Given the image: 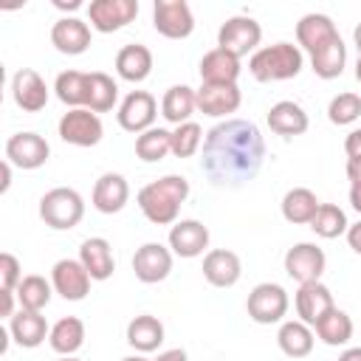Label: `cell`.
<instances>
[{"instance_id":"6da1fadb","label":"cell","mask_w":361,"mask_h":361,"mask_svg":"<svg viewBox=\"0 0 361 361\" xmlns=\"http://www.w3.org/2000/svg\"><path fill=\"white\" fill-rule=\"evenodd\" d=\"M265 161V138L254 121L226 118L203 138L200 169L214 186H243L254 180Z\"/></svg>"},{"instance_id":"7a4b0ae2","label":"cell","mask_w":361,"mask_h":361,"mask_svg":"<svg viewBox=\"0 0 361 361\" xmlns=\"http://www.w3.org/2000/svg\"><path fill=\"white\" fill-rule=\"evenodd\" d=\"M189 197V180L183 175H164L138 192V209L155 226L178 223V212Z\"/></svg>"},{"instance_id":"3957f363","label":"cell","mask_w":361,"mask_h":361,"mask_svg":"<svg viewBox=\"0 0 361 361\" xmlns=\"http://www.w3.org/2000/svg\"><path fill=\"white\" fill-rule=\"evenodd\" d=\"M302 51L299 45H290V42H274V45H265V48H257L248 59V71L257 82H285V79H293L299 76L302 71Z\"/></svg>"},{"instance_id":"277c9868","label":"cell","mask_w":361,"mask_h":361,"mask_svg":"<svg viewBox=\"0 0 361 361\" xmlns=\"http://www.w3.org/2000/svg\"><path fill=\"white\" fill-rule=\"evenodd\" d=\"M39 217L45 226H51L56 231H68V228L79 226V220L85 217V200L76 189L56 186L39 197Z\"/></svg>"},{"instance_id":"5b68a950","label":"cell","mask_w":361,"mask_h":361,"mask_svg":"<svg viewBox=\"0 0 361 361\" xmlns=\"http://www.w3.org/2000/svg\"><path fill=\"white\" fill-rule=\"evenodd\" d=\"M259 39H262V28H259V23L254 17H231L217 31V48L228 51L237 59H243L251 51H257Z\"/></svg>"},{"instance_id":"8992f818","label":"cell","mask_w":361,"mask_h":361,"mask_svg":"<svg viewBox=\"0 0 361 361\" xmlns=\"http://www.w3.org/2000/svg\"><path fill=\"white\" fill-rule=\"evenodd\" d=\"M245 310L257 324H276L282 322V316L288 313V293L282 285L276 282H259L248 299H245Z\"/></svg>"},{"instance_id":"52a82bcc","label":"cell","mask_w":361,"mask_h":361,"mask_svg":"<svg viewBox=\"0 0 361 361\" xmlns=\"http://www.w3.org/2000/svg\"><path fill=\"white\" fill-rule=\"evenodd\" d=\"M152 25L166 39H186L195 31V17L186 0H155Z\"/></svg>"},{"instance_id":"ba28073f","label":"cell","mask_w":361,"mask_h":361,"mask_svg":"<svg viewBox=\"0 0 361 361\" xmlns=\"http://www.w3.org/2000/svg\"><path fill=\"white\" fill-rule=\"evenodd\" d=\"M102 118L87 110V107H76V110H68L62 118H59V138L65 144H73V147H96L102 141Z\"/></svg>"},{"instance_id":"9c48e42d","label":"cell","mask_w":361,"mask_h":361,"mask_svg":"<svg viewBox=\"0 0 361 361\" xmlns=\"http://www.w3.org/2000/svg\"><path fill=\"white\" fill-rule=\"evenodd\" d=\"M324 265H327V257L316 243H296L285 254V274L299 285L319 282L324 274Z\"/></svg>"},{"instance_id":"30bf717a","label":"cell","mask_w":361,"mask_h":361,"mask_svg":"<svg viewBox=\"0 0 361 361\" xmlns=\"http://www.w3.org/2000/svg\"><path fill=\"white\" fill-rule=\"evenodd\" d=\"M155 113H158L155 96L147 93V90H133V93L124 96V102H121V107H118L116 116H118V127H121V130L141 135V133L152 130Z\"/></svg>"},{"instance_id":"8fae6325","label":"cell","mask_w":361,"mask_h":361,"mask_svg":"<svg viewBox=\"0 0 361 361\" xmlns=\"http://www.w3.org/2000/svg\"><path fill=\"white\" fill-rule=\"evenodd\" d=\"M138 14V0H93L87 6L90 25L102 34H113L133 23Z\"/></svg>"},{"instance_id":"7c38bea8","label":"cell","mask_w":361,"mask_h":361,"mask_svg":"<svg viewBox=\"0 0 361 361\" xmlns=\"http://www.w3.org/2000/svg\"><path fill=\"white\" fill-rule=\"evenodd\" d=\"M51 155V147L37 133H14L6 141V161L20 169H39Z\"/></svg>"},{"instance_id":"4fadbf2b","label":"cell","mask_w":361,"mask_h":361,"mask_svg":"<svg viewBox=\"0 0 361 361\" xmlns=\"http://www.w3.org/2000/svg\"><path fill=\"white\" fill-rule=\"evenodd\" d=\"M51 285L62 299L79 302L90 293V274L79 259H59L51 268Z\"/></svg>"},{"instance_id":"5bb4252c","label":"cell","mask_w":361,"mask_h":361,"mask_svg":"<svg viewBox=\"0 0 361 361\" xmlns=\"http://www.w3.org/2000/svg\"><path fill=\"white\" fill-rule=\"evenodd\" d=\"M133 271L144 285L164 282L172 271V251L164 248L161 243H144L133 257Z\"/></svg>"},{"instance_id":"9a60e30c","label":"cell","mask_w":361,"mask_h":361,"mask_svg":"<svg viewBox=\"0 0 361 361\" xmlns=\"http://www.w3.org/2000/svg\"><path fill=\"white\" fill-rule=\"evenodd\" d=\"M11 96H14V104L20 110L37 113V110H42L48 104V85L37 71L23 68L11 79Z\"/></svg>"},{"instance_id":"2e32d148","label":"cell","mask_w":361,"mask_h":361,"mask_svg":"<svg viewBox=\"0 0 361 361\" xmlns=\"http://www.w3.org/2000/svg\"><path fill=\"white\" fill-rule=\"evenodd\" d=\"M293 302H296L299 322L313 324V327H316V322H319L322 316H327V313L336 307V305H333V293H330V288L322 285V282H305V285H299Z\"/></svg>"},{"instance_id":"e0dca14e","label":"cell","mask_w":361,"mask_h":361,"mask_svg":"<svg viewBox=\"0 0 361 361\" xmlns=\"http://www.w3.org/2000/svg\"><path fill=\"white\" fill-rule=\"evenodd\" d=\"M206 245H209V228L200 220H178V223H172V228H169L172 254L183 257V259H192V257H200Z\"/></svg>"},{"instance_id":"ac0fdd59","label":"cell","mask_w":361,"mask_h":361,"mask_svg":"<svg viewBox=\"0 0 361 361\" xmlns=\"http://www.w3.org/2000/svg\"><path fill=\"white\" fill-rule=\"evenodd\" d=\"M51 42L59 54H68V56L85 54L90 45V28L79 17H62L51 28Z\"/></svg>"},{"instance_id":"d6986e66","label":"cell","mask_w":361,"mask_h":361,"mask_svg":"<svg viewBox=\"0 0 361 361\" xmlns=\"http://www.w3.org/2000/svg\"><path fill=\"white\" fill-rule=\"evenodd\" d=\"M197 96V110L203 116H228L240 107L243 96L237 85H200V90H195Z\"/></svg>"},{"instance_id":"ffe728a7","label":"cell","mask_w":361,"mask_h":361,"mask_svg":"<svg viewBox=\"0 0 361 361\" xmlns=\"http://www.w3.org/2000/svg\"><path fill=\"white\" fill-rule=\"evenodd\" d=\"M127 197H130L127 178L118 175V172H104V175L96 180V186H93V197H90V200H93L96 212H102V214H116V212L124 209Z\"/></svg>"},{"instance_id":"44dd1931","label":"cell","mask_w":361,"mask_h":361,"mask_svg":"<svg viewBox=\"0 0 361 361\" xmlns=\"http://www.w3.org/2000/svg\"><path fill=\"white\" fill-rule=\"evenodd\" d=\"M243 268H240V257L228 248H214L203 257V276L209 285L214 288H231L237 285Z\"/></svg>"},{"instance_id":"7402d4cb","label":"cell","mask_w":361,"mask_h":361,"mask_svg":"<svg viewBox=\"0 0 361 361\" xmlns=\"http://www.w3.org/2000/svg\"><path fill=\"white\" fill-rule=\"evenodd\" d=\"M79 262L87 268L90 279L96 282H104L113 276L116 271V259H113V248L104 237H87L79 248Z\"/></svg>"},{"instance_id":"603a6c76","label":"cell","mask_w":361,"mask_h":361,"mask_svg":"<svg viewBox=\"0 0 361 361\" xmlns=\"http://www.w3.org/2000/svg\"><path fill=\"white\" fill-rule=\"evenodd\" d=\"M240 76V59L231 56L223 48H212L200 59V79L203 85H237Z\"/></svg>"},{"instance_id":"cb8c5ba5","label":"cell","mask_w":361,"mask_h":361,"mask_svg":"<svg viewBox=\"0 0 361 361\" xmlns=\"http://www.w3.org/2000/svg\"><path fill=\"white\" fill-rule=\"evenodd\" d=\"M8 333H11V338H14L20 347H28V350H31V347H39V344L45 341V336H51L45 316L37 313V310H23V307H20V313L11 316Z\"/></svg>"},{"instance_id":"d4e9b609","label":"cell","mask_w":361,"mask_h":361,"mask_svg":"<svg viewBox=\"0 0 361 361\" xmlns=\"http://www.w3.org/2000/svg\"><path fill=\"white\" fill-rule=\"evenodd\" d=\"M333 37H338L333 20L327 14H305L299 23H296V42L307 51V54H316L322 45H327Z\"/></svg>"},{"instance_id":"484cf974","label":"cell","mask_w":361,"mask_h":361,"mask_svg":"<svg viewBox=\"0 0 361 361\" xmlns=\"http://www.w3.org/2000/svg\"><path fill=\"white\" fill-rule=\"evenodd\" d=\"M116 71L127 82H144L152 73V51L147 45L130 42L116 54Z\"/></svg>"},{"instance_id":"4316f807","label":"cell","mask_w":361,"mask_h":361,"mask_svg":"<svg viewBox=\"0 0 361 361\" xmlns=\"http://www.w3.org/2000/svg\"><path fill=\"white\" fill-rule=\"evenodd\" d=\"M195 107H197V96L189 85H172L161 99V116L175 127L186 124L189 116L195 113Z\"/></svg>"},{"instance_id":"83f0119b","label":"cell","mask_w":361,"mask_h":361,"mask_svg":"<svg viewBox=\"0 0 361 361\" xmlns=\"http://www.w3.org/2000/svg\"><path fill=\"white\" fill-rule=\"evenodd\" d=\"M268 127L276 133V135H302L307 130V113L296 104V102H276L271 110H268Z\"/></svg>"},{"instance_id":"f1b7e54d","label":"cell","mask_w":361,"mask_h":361,"mask_svg":"<svg viewBox=\"0 0 361 361\" xmlns=\"http://www.w3.org/2000/svg\"><path fill=\"white\" fill-rule=\"evenodd\" d=\"M319 197L310 192V189H305V186H293V189H288L285 192V197H282V217L288 220V223H296V226H310V220L316 217V212H319Z\"/></svg>"},{"instance_id":"f546056e","label":"cell","mask_w":361,"mask_h":361,"mask_svg":"<svg viewBox=\"0 0 361 361\" xmlns=\"http://www.w3.org/2000/svg\"><path fill=\"white\" fill-rule=\"evenodd\" d=\"M127 344L135 347L138 353H152L164 344V324L149 316V313H141L135 316L130 324H127Z\"/></svg>"},{"instance_id":"4dcf8cb0","label":"cell","mask_w":361,"mask_h":361,"mask_svg":"<svg viewBox=\"0 0 361 361\" xmlns=\"http://www.w3.org/2000/svg\"><path fill=\"white\" fill-rule=\"evenodd\" d=\"M347 62V45L341 37H333L327 45H322L316 54H310V68L319 79H336L341 76Z\"/></svg>"},{"instance_id":"1f68e13d","label":"cell","mask_w":361,"mask_h":361,"mask_svg":"<svg viewBox=\"0 0 361 361\" xmlns=\"http://www.w3.org/2000/svg\"><path fill=\"white\" fill-rule=\"evenodd\" d=\"M48 344H51V350L59 353V355H73V353L85 344V324H82V319H76V316L59 319V322L51 327Z\"/></svg>"},{"instance_id":"d6a6232c","label":"cell","mask_w":361,"mask_h":361,"mask_svg":"<svg viewBox=\"0 0 361 361\" xmlns=\"http://www.w3.org/2000/svg\"><path fill=\"white\" fill-rule=\"evenodd\" d=\"M87 79L90 73H82V71H62L54 82V90H56V99L62 104H68L71 110L76 107H87Z\"/></svg>"},{"instance_id":"836d02e7","label":"cell","mask_w":361,"mask_h":361,"mask_svg":"<svg viewBox=\"0 0 361 361\" xmlns=\"http://www.w3.org/2000/svg\"><path fill=\"white\" fill-rule=\"evenodd\" d=\"M276 341L288 358H305L313 350V333L305 322H285L276 333Z\"/></svg>"},{"instance_id":"e575fe53","label":"cell","mask_w":361,"mask_h":361,"mask_svg":"<svg viewBox=\"0 0 361 361\" xmlns=\"http://www.w3.org/2000/svg\"><path fill=\"white\" fill-rule=\"evenodd\" d=\"M17 302H20V307L23 310H42V307H48V302H51V293H54V285L45 279V276H39V274H28V276H23L20 279V285H17Z\"/></svg>"},{"instance_id":"d590c367","label":"cell","mask_w":361,"mask_h":361,"mask_svg":"<svg viewBox=\"0 0 361 361\" xmlns=\"http://www.w3.org/2000/svg\"><path fill=\"white\" fill-rule=\"evenodd\" d=\"M316 336H319L327 347H341V344H347V341L353 338V319H350L344 310L333 307L327 316H322V319L316 322Z\"/></svg>"},{"instance_id":"8d00e7d4","label":"cell","mask_w":361,"mask_h":361,"mask_svg":"<svg viewBox=\"0 0 361 361\" xmlns=\"http://www.w3.org/2000/svg\"><path fill=\"white\" fill-rule=\"evenodd\" d=\"M116 99H118V85L107 73L93 71L90 79H87V110L107 113V110H113Z\"/></svg>"},{"instance_id":"74e56055","label":"cell","mask_w":361,"mask_h":361,"mask_svg":"<svg viewBox=\"0 0 361 361\" xmlns=\"http://www.w3.org/2000/svg\"><path fill=\"white\" fill-rule=\"evenodd\" d=\"M169 152H172V133L164 127H152L135 138V155L147 164L164 161Z\"/></svg>"},{"instance_id":"f35d334b","label":"cell","mask_w":361,"mask_h":361,"mask_svg":"<svg viewBox=\"0 0 361 361\" xmlns=\"http://www.w3.org/2000/svg\"><path fill=\"white\" fill-rule=\"evenodd\" d=\"M310 228H313L319 237H324V240H336V237L347 234L350 223H347L344 209H338L336 203H322L319 212H316V217L310 220Z\"/></svg>"},{"instance_id":"ab89813d","label":"cell","mask_w":361,"mask_h":361,"mask_svg":"<svg viewBox=\"0 0 361 361\" xmlns=\"http://www.w3.org/2000/svg\"><path fill=\"white\" fill-rule=\"evenodd\" d=\"M203 144V130L200 124L195 121H186V124H178L172 130V155L175 158H192Z\"/></svg>"},{"instance_id":"60d3db41","label":"cell","mask_w":361,"mask_h":361,"mask_svg":"<svg viewBox=\"0 0 361 361\" xmlns=\"http://www.w3.org/2000/svg\"><path fill=\"white\" fill-rule=\"evenodd\" d=\"M358 116H361V96H355V93H338V96H333V102L327 107V118L333 124L344 127V124H353Z\"/></svg>"},{"instance_id":"b9f144b4","label":"cell","mask_w":361,"mask_h":361,"mask_svg":"<svg viewBox=\"0 0 361 361\" xmlns=\"http://www.w3.org/2000/svg\"><path fill=\"white\" fill-rule=\"evenodd\" d=\"M23 274L14 254H0V290H17Z\"/></svg>"},{"instance_id":"7bdbcfd3","label":"cell","mask_w":361,"mask_h":361,"mask_svg":"<svg viewBox=\"0 0 361 361\" xmlns=\"http://www.w3.org/2000/svg\"><path fill=\"white\" fill-rule=\"evenodd\" d=\"M344 152H347V158H361V130H353L344 138Z\"/></svg>"},{"instance_id":"ee69618b","label":"cell","mask_w":361,"mask_h":361,"mask_svg":"<svg viewBox=\"0 0 361 361\" xmlns=\"http://www.w3.org/2000/svg\"><path fill=\"white\" fill-rule=\"evenodd\" d=\"M347 243H350V248H353L355 254H361V220L347 228Z\"/></svg>"},{"instance_id":"f6af8a7d","label":"cell","mask_w":361,"mask_h":361,"mask_svg":"<svg viewBox=\"0 0 361 361\" xmlns=\"http://www.w3.org/2000/svg\"><path fill=\"white\" fill-rule=\"evenodd\" d=\"M152 361H189V355H186L180 347H175V350H164V353H158Z\"/></svg>"},{"instance_id":"bcb514c9","label":"cell","mask_w":361,"mask_h":361,"mask_svg":"<svg viewBox=\"0 0 361 361\" xmlns=\"http://www.w3.org/2000/svg\"><path fill=\"white\" fill-rule=\"evenodd\" d=\"M347 178L350 183H361V158H347Z\"/></svg>"},{"instance_id":"7dc6e473","label":"cell","mask_w":361,"mask_h":361,"mask_svg":"<svg viewBox=\"0 0 361 361\" xmlns=\"http://www.w3.org/2000/svg\"><path fill=\"white\" fill-rule=\"evenodd\" d=\"M0 296H3V316H14V290H0Z\"/></svg>"},{"instance_id":"c3c4849f","label":"cell","mask_w":361,"mask_h":361,"mask_svg":"<svg viewBox=\"0 0 361 361\" xmlns=\"http://www.w3.org/2000/svg\"><path fill=\"white\" fill-rule=\"evenodd\" d=\"M350 206L361 214V183H353L350 186Z\"/></svg>"},{"instance_id":"681fc988","label":"cell","mask_w":361,"mask_h":361,"mask_svg":"<svg viewBox=\"0 0 361 361\" xmlns=\"http://www.w3.org/2000/svg\"><path fill=\"white\" fill-rule=\"evenodd\" d=\"M0 172H3V183H0V192H8V183H11V164H8V161H3Z\"/></svg>"},{"instance_id":"f907efd6","label":"cell","mask_w":361,"mask_h":361,"mask_svg":"<svg viewBox=\"0 0 361 361\" xmlns=\"http://www.w3.org/2000/svg\"><path fill=\"white\" fill-rule=\"evenodd\" d=\"M338 361H361V347H350L338 355Z\"/></svg>"},{"instance_id":"816d5d0a","label":"cell","mask_w":361,"mask_h":361,"mask_svg":"<svg viewBox=\"0 0 361 361\" xmlns=\"http://www.w3.org/2000/svg\"><path fill=\"white\" fill-rule=\"evenodd\" d=\"M54 6L56 8H65V11H73V8L82 6V0H54Z\"/></svg>"},{"instance_id":"f5cc1de1","label":"cell","mask_w":361,"mask_h":361,"mask_svg":"<svg viewBox=\"0 0 361 361\" xmlns=\"http://www.w3.org/2000/svg\"><path fill=\"white\" fill-rule=\"evenodd\" d=\"M353 39H355V48H358V56H361V23L355 25V31H353Z\"/></svg>"},{"instance_id":"db71d44e","label":"cell","mask_w":361,"mask_h":361,"mask_svg":"<svg viewBox=\"0 0 361 361\" xmlns=\"http://www.w3.org/2000/svg\"><path fill=\"white\" fill-rule=\"evenodd\" d=\"M355 79L361 82V56H358V62H355Z\"/></svg>"},{"instance_id":"11a10c76","label":"cell","mask_w":361,"mask_h":361,"mask_svg":"<svg viewBox=\"0 0 361 361\" xmlns=\"http://www.w3.org/2000/svg\"><path fill=\"white\" fill-rule=\"evenodd\" d=\"M121 361H147V358H141V355H130V358H121Z\"/></svg>"},{"instance_id":"9f6ffc18","label":"cell","mask_w":361,"mask_h":361,"mask_svg":"<svg viewBox=\"0 0 361 361\" xmlns=\"http://www.w3.org/2000/svg\"><path fill=\"white\" fill-rule=\"evenodd\" d=\"M59 361H79V358H73V355H62Z\"/></svg>"}]
</instances>
